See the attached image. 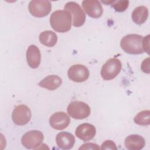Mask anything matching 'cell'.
Returning a JSON list of instances; mask_svg holds the SVG:
<instances>
[{"label": "cell", "mask_w": 150, "mask_h": 150, "mask_svg": "<svg viewBox=\"0 0 150 150\" xmlns=\"http://www.w3.org/2000/svg\"><path fill=\"white\" fill-rule=\"evenodd\" d=\"M62 79L57 75H49L42 80L38 85L48 90H55L62 84Z\"/></svg>", "instance_id": "obj_16"}, {"label": "cell", "mask_w": 150, "mask_h": 150, "mask_svg": "<svg viewBox=\"0 0 150 150\" xmlns=\"http://www.w3.org/2000/svg\"><path fill=\"white\" fill-rule=\"evenodd\" d=\"M116 12H124L129 5L128 1H112L110 4Z\"/></svg>", "instance_id": "obj_20"}, {"label": "cell", "mask_w": 150, "mask_h": 150, "mask_svg": "<svg viewBox=\"0 0 150 150\" xmlns=\"http://www.w3.org/2000/svg\"><path fill=\"white\" fill-rule=\"evenodd\" d=\"M67 75L70 80L76 83H81L87 80L89 77L88 69L83 64H74L67 71Z\"/></svg>", "instance_id": "obj_9"}, {"label": "cell", "mask_w": 150, "mask_h": 150, "mask_svg": "<svg viewBox=\"0 0 150 150\" xmlns=\"http://www.w3.org/2000/svg\"><path fill=\"white\" fill-rule=\"evenodd\" d=\"M32 117L30 108L26 105L21 104L15 107L12 113L13 122L18 125H24L28 123Z\"/></svg>", "instance_id": "obj_8"}, {"label": "cell", "mask_w": 150, "mask_h": 150, "mask_svg": "<svg viewBox=\"0 0 150 150\" xmlns=\"http://www.w3.org/2000/svg\"><path fill=\"white\" fill-rule=\"evenodd\" d=\"M143 38L144 37L139 35L129 34L122 38L120 46L123 50L128 54H141L144 52L142 47Z\"/></svg>", "instance_id": "obj_2"}, {"label": "cell", "mask_w": 150, "mask_h": 150, "mask_svg": "<svg viewBox=\"0 0 150 150\" xmlns=\"http://www.w3.org/2000/svg\"><path fill=\"white\" fill-rule=\"evenodd\" d=\"M28 9L30 14L33 16L42 18L50 12L52 4L49 1L33 0L30 1Z\"/></svg>", "instance_id": "obj_5"}, {"label": "cell", "mask_w": 150, "mask_h": 150, "mask_svg": "<svg viewBox=\"0 0 150 150\" xmlns=\"http://www.w3.org/2000/svg\"><path fill=\"white\" fill-rule=\"evenodd\" d=\"M40 42L47 47L54 46L57 41V36L52 30H45L41 32L39 36Z\"/></svg>", "instance_id": "obj_18"}, {"label": "cell", "mask_w": 150, "mask_h": 150, "mask_svg": "<svg viewBox=\"0 0 150 150\" xmlns=\"http://www.w3.org/2000/svg\"><path fill=\"white\" fill-rule=\"evenodd\" d=\"M135 124L139 125H148L150 124V111L142 110L134 118Z\"/></svg>", "instance_id": "obj_19"}, {"label": "cell", "mask_w": 150, "mask_h": 150, "mask_svg": "<svg viewBox=\"0 0 150 150\" xmlns=\"http://www.w3.org/2000/svg\"><path fill=\"white\" fill-rule=\"evenodd\" d=\"M75 134L78 138L84 141H88L92 139L95 137L96 129L95 127L91 124L83 123L77 127Z\"/></svg>", "instance_id": "obj_12"}, {"label": "cell", "mask_w": 150, "mask_h": 150, "mask_svg": "<svg viewBox=\"0 0 150 150\" xmlns=\"http://www.w3.org/2000/svg\"><path fill=\"white\" fill-rule=\"evenodd\" d=\"M56 142L58 147L62 149H69L73 148L75 143L74 136L67 132H60L56 137Z\"/></svg>", "instance_id": "obj_14"}, {"label": "cell", "mask_w": 150, "mask_h": 150, "mask_svg": "<svg viewBox=\"0 0 150 150\" xmlns=\"http://www.w3.org/2000/svg\"><path fill=\"white\" fill-rule=\"evenodd\" d=\"M71 15L66 10L55 11L50 16V23L53 29L57 32H68L71 26Z\"/></svg>", "instance_id": "obj_1"}, {"label": "cell", "mask_w": 150, "mask_h": 150, "mask_svg": "<svg viewBox=\"0 0 150 150\" xmlns=\"http://www.w3.org/2000/svg\"><path fill=\"white\" fill-rule=\"evenodd\" d=\"M81 5L86 13L93 18H98L103 14V7L98 1L84 0L82 1Z\"/></svg>", "instance_id": "obj_11"}, {"label": "cell", "mask_w": 150, "mask_h": 150, "mask_svg": "<svg viewBox=\"0 0 150 150\" xmlns=\"http://www.w3.org/2000/svg\"><path fill=\"white\" fill-rule=\"evenodd\" d=\"M70 122V117L64 112L59 111L52 114L49 118L50 126L57 130H62L68 127Z\"/></svg>", "instance_id": "obj_10"}, {"label": "cell", "mask_w": 150, "mask_h": 150, "mask_svg": "<svg viewBox=\"0 0 150 150\" xmlns=\"http://www.w3.org/2000/svg\"><path fill=\"white\" fill-rule=\"evenodd\" d=\"M99 149L100 148L98 145L94 143H86L83 144L80 148L79 149Z\"/></svg>", "instance_id": "obj_22"}, {"label": "cell", "mask_w": 150, "mask_h": 150, "mask_svg": "<svg viewBox=\"0 0 150 150\" xmlns=\"http://www.w3.org/2000/svg\"><path fill=\"white\" fill-rule=\"evenodd\" d=\"M69 115L77 120L86 118L90 114V108L88 104L81 101L71 102L67 108Z\"/></svg>", "instance_id": "obj_4"}, {"label": "cell", "mask_w": 150, "mask_h": 150, "mask_svg": "<svg viewBox=\"0 0 150 150\" xmlns=\"http://www.w3.org/2000/svg\"><path fill=\"white\" fill-rule=\"evenodd\" d=\"M124 145L127 149L139 150L142 149L145 145V141L139 135L131 134L125 138Z\"/></svg>", "instance_id": "obj_15"}, {"label": "cell", "mask_w": 150, "mask_h": 150, "mask_svg": "<svg viewBox=\"0 0 150 150\" xmlns=\"http://www.w3.org/2000/svg\"><path fill=\"white\" fill-rule=\"evenodd\" d=\"M26 60L29 67L36 69L41 62V53L39 49L35 45H30L26 50Z\"/></svg>", "instance_id": "obj_13"}, {"label": "cell", "mask_w": 150, "mask_h": 150, "mask_svg": "<svg viewBox=\"0 0 150 150\" xmlns=\"http://www.w3.org/2000/svg\"><path fill=\"white\" fill-rule=\"evenodd\" d=\"M64 10L68 11L73 16V25L75 27L81 26L86 21V14L80 6L76 2H68L64 6Z\"/></svg>", "instance_id": "obj_7"}, {"label": "cell", "mask_w": 150, "mask_h": 150, "mask_svg": "<svg viewBox=\"0 0 150 150\" xmlns=\"http://www.w3.org/2000/svg\"><path fill=\"white\" fill-rule=\"evenodd\" d=\"M43 134L38 130H31L26 132L21 138V142L27 149H38L43 140Z\"/></svg>", "instance_id": "obj_6"}, {"label": "cell", "mask_w": 150, "mask_h": 150, "mask_svg": "<svg viewBox=\"0 0 150 150\" xmlns=\"http://www.w3.org/2000/svg\"><path fill=\"white\" fill-rule=\"evenodd\" d=\"M148 9L145 6H139L135 8L132 12V19L137 25L144 23L148 17Z\"/></svg>", "instance_id": "obj_17"}, {"label": "cell", "mask_w": 150, "mask_h": 150, "mask_svg": "<svg viewBox=\"0 0 150 150\" xmlns=\"http://www.w3.org/2000/svg\"><path fill=\"white\" fill-rule=\"evenodd\" d=\"M101 149H117L115 144L111 140H106L101 146Z\"/></svg>", "instance_id": "obj_21"}, {"label": "cell", "mask_w": 150, "mask_h": 150, "mask_svg": "<svg viewBox=\"0 0 150 150\" xmlns=\"http://www.w3.org/2000/svg\"><path fill=\"white\" fill-rule=\"evenodd\" d=\"M122 64L121 61L116 58L108 59L102 66L101 70V77L104 80H111L114 79L121 71Z\"/></svg>", "instance_id": "obj_3"}, {"label": "cell", "mask_w": 150, "mask_h": 150, "mask_svg": "<svg viewBox=\"0 0 150 150\" xmlns=\"http://www.w3.org/2000/svg\"><path fill=\"white\" fill-rule=\"evenodd\" d=\"M149 35H147L146 36L143 38L142 41V47L144 52H146L148 53L149 52Z\"/></svg>", "instance_id": "obj_23"}]
</instances>
